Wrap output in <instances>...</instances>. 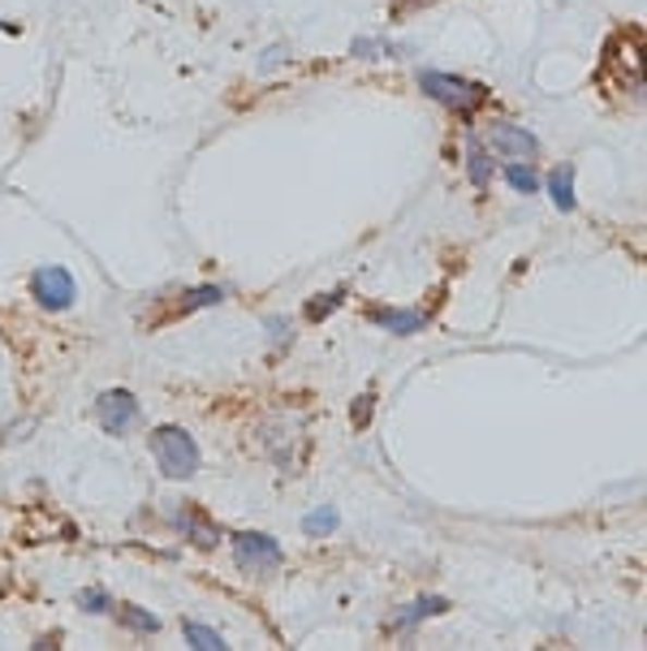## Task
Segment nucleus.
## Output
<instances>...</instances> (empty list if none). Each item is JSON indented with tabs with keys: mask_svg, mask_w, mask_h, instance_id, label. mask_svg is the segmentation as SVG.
<instances>
[{
	"mask_svg": "<svg viewBox=\"0 0 647 651\" xmlns=\"http://www.w3.org/2000/svg\"><path fill=\"white\" fill-rule=\"evenodd\" d=\"M151 457L160 466V475L169 479H191L199 470V444L186 428H156L151 432Z\"/></svg>",
	"mask_w": 647,
	"mask_h": 651,
	"instance_id": "obj_1",
	"label": "nucleus"
},
{
	"mask_svg": "<svg viewBox=\"0 0 647 651\" xmlns=\"http://www.w3.org/2000/svg\"><path fill=\"white\" fill-rule=\"evenodd\" d=\"M371 402H376L371 393H367V397H358V415H354V423H358V428H367V419H371Z\"/></svg>",
	"mask_w": 647,
	"mask_h": 651,
	"instance_id": "obj_18",
	"label": "nucleus"
},
{
	"mask_svg": "<svg viewBox=\"0 0 647 651\" xmlns=\"http://www.w3.org/2000/svg\"><path fill=\"white\" fill-rule=\"evenodd\" d=\"M96 419H100V428H105L108 435H125L143 419V410H138V402H134V393L108 389V393H100V402H96Z\"/></svg>",
	"mask_w": 647,
	"mask_h": 651,
	"instance_id": "obj_4",
	"label": "nucleus"
},
{
	"mask_svg": "<svg viewBox=\"0 0 647 651\" xmlns=\"http://www.w3.org/2000/svg\"><path fill=\"white\" fill-rule=\"evenodd\" d=\"M376 324H384L389 332H398V336H411V332H419L428 320H424L419 311H376Z\"/></svg>",
	"mask_w": 647,
	"mask_h": 651,
	"instance_id": "obj_8",
	"label": "nucleus"
},
{
	"mask_svg": "<svg viewBox=\"0 0 647 651\" xmlns=\"http://www.w3.org/2000/svg\"><path fill=\"white\" fill-rule=\"evenodd\" d=\"M182 635L191 639V648H199V651H220V648H224V639L216 635L212 626H199V622H186V626H182Z\"/></svg>",
	"mask_w": 647,
	"mask_h": 651,
	"instance_id": "obj_11",
	"label": "nucleus"
},
{
	"mask_svg": "<svg viewBox=\"0 0 647 651\" xmlns=\"http://www.w3.org/2000/svg\"><path fill=\"white\" fill-rule=\"evenodd\" d=\"M492 147L505 156V160H527L536 156V138L527 130H514V125H492Z\"/></svg>",
	"mask_w": 647,
	"mask_h": 651,
	"instance_id": "obj_6",
	"label": "nucleus"
},
{
	"mask_svg": "<svg viewBox=\"0 0 647 651\" xmlns=\"http://www.w3.org/2000/svg\"><path fill=\"white\" fill-rule=\"evenodd\" d=\"M552 204H557L561 212H574V169H570V164L552 173Z\"/></svg>",
	"mask_w": 647,
	"mask_h": 651,
	"instance_id": "obj_9",
	"label": "nucleus"
},
{
	"mask_svg": "<svg viewBox=\"0 0 647 651\" xmlns=\"http://www.w3.org/2000/svg\"><path fill=\"white\" fill-rule=\"evenodd\" d=\"M505 177H510V186H514L518 195H536L539 191L536 173H532V169H523V164H510V169H505Z\"/></svg>",
	"mask_w": 647,
	"mask_h": 651,
	"instance_id": "obj_13",
	"label": "nucleus"
},
{
	"mask_svg": "<svg viewBox=\"0 0 647 651\" xmlns=\"http://www.w3.org/2000/svg\"><path fill=\"white\" fill-rule=\"evenodd\" d=\"M444 609H449V604H444L440 595H428V600L411 604V613H402V617H398V626H415L419 617H431V613H444Z\"/></svg>",
	"mask_w": 647,
	"mask_h": 651,
	"instance_id": "obj_12",
	"label": "nucleus"
},
{
	"mask_svg": "<svg viewBox=\"0 0 647 651\" xmlns=\"http://www.w3.org/2000/svg\"><path fill=\"white\" fill-rule=\"evenodd\" d=\"M30 294H35V303L44 311H65L78 298V285H74V277L65 268H39L30 277Z\"/></svg>",
	"mask_w": 647,
	"mask_h": 651,
	"instance_id": "obj_2",
	"label": "nucleus"
},
{
	"mask_svg": "<svg viewBox=\"0 0 647 651\" xmlns=\"http://www.w3.org/2000/svg\"><path fill=\"white\" fill-rule=\"evenodd\" d=\"M121 622H125L130 630H143V635H156V630H160V622H156L151 613H134V609H125Z\"/></svg>",
	"mask_w": 647,
	"mask_h": 651,
	"instance_id": "obj_14",
	"label": "nucleus"
},
{
	"mask_svg": "<svg viewBox=\"0 0 647 651\" xmlns=\"http://www.w3.org/2000/svg\"><path fill=\"white\" fill-rule=\"evenodd\" d=\"M233 556H237V565L251 569V574H268V569H277V565L285 561L281 543L272 540V536H264V531L237 536V540H233Z\"/></svg>",
	"mask_w": 647,
	"mask_h": 651,
	"instance_id": "obj_3",
	"label": "nucleus"
},
{
	"mask_svg": "<svg viewBox=\"0 0 647 651\" xmlns=\"http://www.w3.org/2000/svg\"><path fill=\"white\" fill-rule=\"evenodd\" d=\"M83 604H87V613H108L112 609V600L105 591H83Z\"/></svg>",
	"mask_w": 647,
	"mask_h": 651,
	"instance_id": "obj_17",
	"label": "nucleus"
},
{
	"mask_svg": "<svg viewBox=\"0 0 647 651\" xmlns=\"http://www.w3.org/2000/svg\"><path fill=\"white\" fill-rule=\"evenodd\" d=\"M424 87H428V96L444 100V105H453V109H475V105L484 100V91H479V87L457 83V78H449V74H428V78H424Z\"/></svg>",
	"mask_w": 647,
	"mask_h": 651,
	"instance_id": "obj_5",
	"label": "nucleus"
},
{
	"mask_svg": "<svg viewBox=\"0 0 647 651\" xmlns=\"http://www.w3.org/2000/svg\"><path fill=\"white\" fill-rule=\"evenodd\" d=\"M337 527H341V514H337V509H316V514H307V518H303V531H307L312 540L332 536Z\"/></svg>",
	"mask_w": 647,
	"mask_h": 651,
	"instance_id": "obj_10",
	"label": "nucleus"
},
{
	"mask_svg": "<svg viewBox=\"0 0 647 651\" xmlns=\"http://www.w3.org/2000/svg\"><path fill=\"white\" fill-rule=\"evenodd\" d=\"M471 177H475V186H488V182H492V169H488V156H484L479 147H471Z\"/></svg>",
	"mask_w": 647,
	"mask_h": 651,
	"instance_id": "obj_15",
	"label": "nucleus"
},
{
	"mask_svg": "<svg viewBox=\"0 0 647 651\" xmlns=\"http://www.w3.org/2000/svg\"><path fill=\"white\" fill-rule=\"evenodd\" d=\"M178 527H182L191 540L199 543V548H212V543L220 540V531H216V527H208V523H204L195 509H182V514H178Z\"/></svg>",
	"mask_w": 647,
	"mask_h": 651,
	"instance_id": "obj_7",
	"label": "nucleus"
},
{
	"mask_svg": "<svg viewBox=\"0 0 647 651\" xmlns=\"http://www.w3.org/2000/svg\"><path fill=\"white\" fill-rule=\"evenodd\" d=\"M337 307H341V294H324V303H312V307H307V316H312V320H324V316H328V311H337Z\"/></svg>",
	"mask_w": 647,
	"mask_h": 651,
	"instance_id": "obj_16",
	"label": "nucleus"
}]
</instances>
